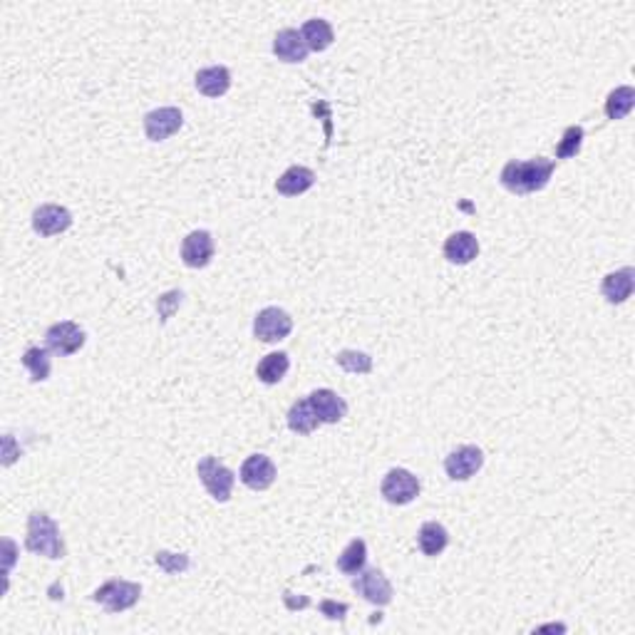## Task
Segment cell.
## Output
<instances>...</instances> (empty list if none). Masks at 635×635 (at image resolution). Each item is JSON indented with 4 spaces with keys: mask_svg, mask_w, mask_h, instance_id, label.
I'll return each instance as SVG.
<instances>
[{
    "mask_svg": "<svg viewBox=\"0 0 635 635\" xmlns=\"http://www.w3.org/2000/svg\"><path fill=\"white\" fill-rule=\"evenodd\" d=\"M553 164L552 159L546 156H534L528 162H506L499 174V181L506 192L516 194V196H527V194H536L541 189L549 187V181L553 177Z\"/></svg>",
    "mask_w": 635,
    "mask_h": 635,
    "instance_id": "1",
    "label": "cell"
},
{
    "mask_svg": "<svg viewBox=\"0 0 635 635\" xmlns=\"http://www.w3.org/2000/svg\"><path fill=\"white\" fill-rule=\"evenodd\" d=\"M25 549L30 553H40L45 559H52V561L65 556V541L60 536V527L45 512H33L28 516Z\"/></svg>",
    "mask_w": 635,
    "mask_h": 635,
    "instance_id": "2",
    "label": "cell"
},
{
    "mask_svg": "<svg viewBox=\"0 0 635 635\" xmlns=\"http://www.w3.org/2000/svg\"><path fill=\"white\" fill-rule=\"evenodd\" d=\"M139 599H142V586L134 581H124V578H109L107 583H102L92 593V600L99 603L107 613L130 611L132 606L139 603Z\"/></svg>",
    "mask_w": 635,
    "mask_h": 635,
    "instance_id": "3",
    "label": "cell"
},
{
    "mask_svg": "<svg viewBox=\"0 0 635 635\" xmlns=\"http://www.w3.org/2000/svg\"><path fill=\"white\" fill-rule=\"evenodd\" d=\"M196 474H199L206 492L211 494V499H216L218 504H226L231 499L234 484H236V474L226 464H221L216 456H204L196 464Z\"/></svg>",
    "mask_w": 635,
    "mask_h": 635,
    "instance_id": "4",
    "label": "cell"
},
{
    "mask_svg": "<svg viewBox=\"0 0 635 635\" xmlns=\"http://www.w3.org/2000/svg\"><path fill=\"white\" fill-rule=\"evenodd\" d=\"M380 492H383L385 502L395 504V506H405V504L415 502L420 496V480L409 469L395 467L385 474Z\"/></svg>",
    "mask_w": 635,
    "mask_h": 635,
    "instance_id": "5",
    "label": "cell"
},
{
    "mask_svg": "<svg viewBox=\"0 0 635 635\" xmlns=\"http://www.w3.org/2000/svg\"><path fill=\"white\" fill-rule=\"evenodd\" d=\"M293 330V318L288 315L283 308H264L258 311V315L253 318V336L261 343H278V340H286Z\"/></svg>",
    "mask_w": 635,
    "mask_h": 635,
    "instance_id": "6",
    "label": "cell"
},
{
    "mask_svg": "<svg viewBox=\"0 0 635 635\" xmlns=\"http://www.w3.org/2000/svg\"><path fill=\"white\" fill-rule=\"evenodd\" d=\"M484 467V452L474 444H462L444 456V472L452 481L472 480Z\"/></svg>",
    "mask_w": 635,
    "mask_h": 635,
    "instance_id": "7",
    "label": "cell"
},
{
    "mask_svg": "<svg viewBox=\"0 0 635 635\" xmlns=\"http://www.w3.org/2000/svg\"><path fill=\"white\" fill-rule=\"evenodd\" d=\"M353 588L358 591V596L372 603V606H390L393 603V583L387 581V575L380 568H362L358 578H353Z\"/></svg>",
    "mask_w": 635,
    "mask_h": 635,
    "instance_id": "8",
    "label": "cell"
},
{
    "mask_svg": "<svg viewBox=\"0 0 635 635\" xmlns=\"http://www.w3.org/2000/svg\"><path fill=\"white\" fill-rule=\"evenodd\" d=\"M45 345L50 353H55L60 358H70L84 345V330L75 321L52 323L45 333Z\"/></svg>",
    "mask_w": 635,
    "mask_h": 635,
    "instance_id": "9",
    "label": "cell"
},
{
    "mask_svg": "<svg viewBox=\"0 0 635 635\" xmlns=\"http://www.w3.org/2000/svg\"><path fill=\"white\" fill-rule=\"evenodd\" d=\"M184 124V115L179 107H159L144 115V134L149 142H164L177 134Z\"/></svg>",
    "mask_w": 635,
    "mask_h": 635,
    "instance_id": "10",
    "label": "cell"
},
{
    "mask_svg": "<svg viewBox=\"0 0 635 635\" xmlns=\"http://www.w3.org/2000/svg\"><path fill=\"white\" fill-rule=\"evenodd\" d=\"M239 477L253 492H266L268 487H274V481H276L278 477V469L276 464L271 462V456L251 455L246 456V462L241 464Z\"/></svg>",
    "mask_w": 635,
    "mask_h": 635,
    "instance_id": "11",
    "label": "cell"
},
{
    "mask_svg": "<svg viewBox=\"0 0 635 635\" xmlns=\"http://www.w3.org/2000/svg\"><path fill=\"white\" fill-rule=\"evenodd\" d=\"M214 236L209 231H192L187 239L181 241V261L189 268H206L214 258Z\"/></svg>",
    "mask_w": 635,
    "mask_h": 635,
    "instance_id": "12",
    "label": "cell"
},
{
    "mask_svg": "<svg viewBox=\"0 0 635 635\" xmlns=\"http://www.w3.org/2000/svg\"><path fill=\"white\" fill-rule=\"evenodd\" d=\"M308 402H311L313 412L318 415L321 425H337L348 415V402L337 395L336 390H330V387L313 390L311 395H308Z\"/></svg>",
    "mask_w": 635,
    "mask_h": 635,
    "instance_id": "13",
    "label": "cell"
},
{
    "mask_svg": "<svg viewBox=\"0 0 635 635\" xmlns=\"http://www.w3.org/2000/svg\"><path fill=\"white\" fill-rule=\"evenodd\" d=\"M72 226V214L60 204H43L33 211V228L40 236H58Z\"/></svg>",
    "mask_w": 635,
    "mask_h": 635,
    "instance_id": "14",
    "label": "cell"
},
{
    "mask_svg": "<svg viewBox=\"0 0 635 635\" xmlns=\"http://www.w3.org/2000/svg\"><path fill=\"white\" fill-rule=\"evenodd\" d=\"M444 258L455 266H467L480 256V241L472 231H456L444 241Z\"/></svg>",
    "mask_w": 635,
    "mask_h": 635,
    "instance_id": "15",
    "label": "cell"
},
{
    "mask_svg": "<svg viewBox=\"0 0 635 635\" xmlns=\"http://www.w3.org/2000/svg\"><path fill=\"white\" fill-rule=\"evenodd\" d=\"M633 288H635V268L625 266V268H621V271H613V274H608V276L603 278L600 293H603V298L608 300L611 306H621V303H625V300L633 296Z\"/></svg>",
    "mask_w": 635,
    "mask_h": 635,
    "instance_id": "16",
    "label": "cell"
},
{
    "mask_svg": "<svg viewBox=\"0 0 635 635\" xmlns=\"http://www.w3.org/2000/svg\"><path fill=\"white\" fill-rule=\"evenodd\" d=\"M194 84L196 90L202 92L204 97H211V99H218L228 92L231 87V70L224 67V65H211V67H204V70L196 72L194 77Z\"/></svg>",
    "mask_w": 635,
    "mask_h": 635,
    "instance_id": "17",
    "label": "cell"
},
{
    "mask_svg": "<svg viewBox=\"0 0 635 635\" xmlns=\"http://www.w3.org/2000/svg\"><path fill=\"white\" fill-rule=\"evenodd\" d=\"M308 52H311V50L306 48L300 33L298 30H293V28H283V30H278L276 37H274V55H276L278 60L303 62L308 58Z\"/></svg>",
    "mask_w": 635,
    "mask_h": 635,
    "instance_id": "18",
    "label": "cell"
},
{
    "mask_svg": "<svg viewBox=\"0 0 635 635\" xmlns=\"http://www.w3.org/2000/svg\"><path fill=\"white\" fill-rule=\"evenodd\" d=\"M315 184V171L308 167H300V164H293L288 167L276 181V192L283 194V196H300L306 194Z\"/></svg>",
    "mask_w": 635,
    "mask_h": 635,
    "instance_id": "19",
    "label": "cell"
},
{
    "mask_svg": "<svg viewBox=\"0 0 635 635\" xmlns=\"http://www.w3.org/2000/svg\"><path fill=\"white\" fill-rule=\"evenodd\" d=\"M300 37L306 43V48L313 50V52H323L333 45L336 40V33H333V25L323 20V18H311L306 20L303 28H300Z\"/></svg>",
    "mask_w": 635,
    "mask_h": 635,
    "instance_id": "20",
    "label": "cell"
},
{
    "mask_svg": "<svg viewBox=\"0 0 635 635\" xmlns=\"http://www.w3.org/2000/svg\"><path fill=\"white\" fill-rule=\"evenodd\" d=\"M417 546L425 556H440L449 546V534L440 521H425L417 531Z\"/></svg>",
    "mask_w": 635,
    "mask_h": 635,
    "instance_id": "21",
    "label": "cell"
},
{
    "mask_svg": "<svg viewBox=\"0 0 635 635\" xmlns=\"http://www.w3.org/2000/svg\"><path fill=\"white\" fill-rule=\"evenodd\" d=\"M288 370H290V358H288V353H268V355L258 362L256 377H258L264 385H278L283 377H286Z\"/></svg>",
    "mask_w": 635,
    "mask_h": 635,
    "instance_id": "22",
    "label": "cell"
},
{
    "mask_svg": "<svg viewBox=\"0 0 635 635\" xmlns=\"http://www.w3.org/2000/svg\"><path fill=\"white\" fill-rule=\"evenodd\" d=\"M318 425H321V420L313 412L308 400H298V402H293V408L288 409V427L296 434H311V432L318 430Z\"/></svg>",
    "mask_w": 635,
    "mask_h": 635,
    "instance_id": "23",
    "label": "cell"
},
{
    "mask_svg": "<svg viewBox=\"0 0 635 635\" xmlns=\"http://www.w3.org/2000/svg\"><path fill=\"white\" fill-rule=\"evenodd\" d=\"M20 362H23V368L28 372H30V380L33 383H45L50 377V372H52V362H50V350L48 348H28L23 353V358H20Z\"/></svg>",
    "mask_w": 635,
    "mask_h": 635,
    "instance_id": "24",
    "label": "cell"
},
{
    "mask_svg": "<svg viewBox=\"0 0 635 635\" xmlns=\"http://www.w3.org/2000/svg\"><path fill=\"white\" fill-rule=\"evenodd\" d=\"M365 564H368V544L362 539L350 541L348 546L343 549V553L337 556V568L348 575L360 574Z\"/></svg>",
    "mask_w": 635,
    "mask_h": 635,
    "instance_id": "25",
    "label": "cell"
},
{
    "mask_svg": "<svg viewBox=\"0 0 635 635\" xmlns=\"http://www.w3.org/2000/svg\"><path fill=\"white\" fill-rule=\"evenodd\" d=\"M633 105H635V90L631 87V84H621V87H615L611 95H608V99H606V117L613 122L623 120V117L631 115Z\"/></svg>",
    "mask_w": 635,
    "mask_h": 635,
    "instance_id": "26",
    "label": "cell"
},
{
    "mask_svg": "<svg viewBox=\"0 0 635 635\" xmlns=\"http://www.w3.org/2000/svg\"><path fill=\"white\" fill-rule=\"evenodd\" d=\"M336 362L343 370L353 372V375L372 372V358L368 353H360V350H340L336 355Z\"/></svg>",
    "mask_w": 635,
    "mask_h": 635,
    "instance_id": "27",
    "label": "cell"
},
{
    "mask_svg": "<svg viewBox=\"0 0 635 635\" xmlns=\"http://www.w3.org/2000/svg\"><path fill=\"white\" fill-rule=\"evenodd\" d=\"M583 137H586V132H583L581 124L566 127L564 137H561V142L556 147V156H559V159H574V156L581 152V147H583Z\"/></svg>",
    "mask_w": 635,
    "mask_h": 635,
    "instance_id": "28",
    "label": "cell"
},
{
    "mask_svg": "<svg viewBox=\"0 0 635 635\" xmlns=\"http://www.w3.org/2000/svg\"><path fill=\"white\" fill-rule=\"evenodd\" d=\"M155 564L164 571V574H184V571H189V566H192V559L187 556V553H171V552H156L155 553Z\"/></svg>",
    "mask_w": 635,
    "mask_h": 635,
    "instance_id": "29",
    "label": "cell"
},
{
    "mask_svg": "<svg viewBox=\"0 0 635 635\" xmlns=\"http://www.w3.org/2000/svg\"><path fill=\"white\" fill-rule=\"evenodd\" d=\"M181 300H184V293H181V290H169V293H164V296H159V300H156V311H159V318H162L164 323H167L174 313L179 311Z\"/></svg>",
    "mask_w": 635,
    "mask_h": 635,
    "instance_id": "30",
    "label": "cell"
},
{
    "mask_svg": "<svg viewBox=\"0 0 635 635\" xmlns=\"http://www.w3.org/2000/svg\"><path fill=\"white\" fill-rule=\"evenodd\" d=\"M318 608H321V613H323L325 618H330V621H343L345 613L350 611L348 603H336V600H323Z\"/></svg>",
    "mask_w": 635,
    "mask_h": 635,
    "instance_id": "31",
    "label": "cell"
},
{
    "mask_svg": "<svg viewBox=\"0 0 635 635\" xmlns=\"http://www.w3.org/2000/svg\"><path fill=\"white\" fill-rule=\"evenodd\" d=\"M283 600H286V606L288 608H306L308 606V599H298V600H293V596L290 593H283Z\"/></svg>",
    "mask_w": 635,
    "mask_h": 635,
    "instance_id": "32",
    "label": "cell"
}]
</instances>
